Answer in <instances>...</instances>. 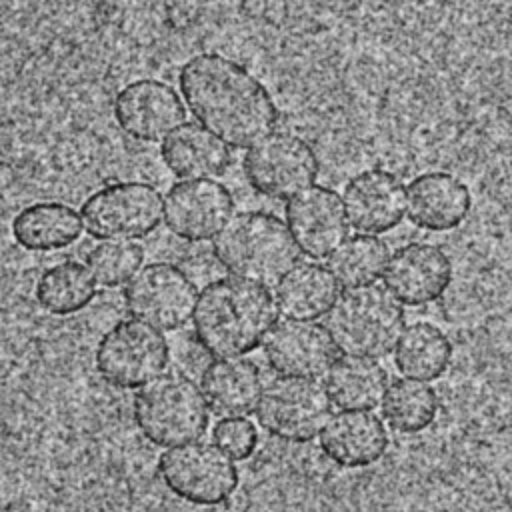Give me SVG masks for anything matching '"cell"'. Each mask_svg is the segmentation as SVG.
<instances>
[{
	"instance_id": "1",
	"label": "cell",
	"mask_w": 512,
	"mask_h": 512,
	"mask_svg": "<svg viewBox=\"0 0 512 512\" xmlns=\"http://www.w3.org/2000/svg\"><path fill=\"white\" fill-rule=\"evenodd\" d=\"M178 86L192 116L226 146L250 148L278 124L268 88L228 56L202 52L188 58Z\"/></svg>"
},
{
	"instance_id": "2",
	"label": "cell",
	"mask_w": 512,
	"mask_h": 512,
	"mask_svg": "<svg viewBox=\"0 0 512 512\" xmlns=\"http://www.w3.org/2000/svg\"><path fill=\"white\" fill-rule=\"evenodd\" d=\"M278 308L270 290L240 276L208 282L192 312L198 346L216 358L252 352L276 324Z\"/></svg>"
},
{
	"instance_id": "3",
	"label": "cell",
	"mask_w": 512,
	"mask_h": 512,
	"mask_svg": "<svg viewBox=\"0 0 512 512\" xmlns=\"http://www.w3.org/2000/svg\"><path fill=\"white\" fill-rule=\"evenodd\" d=\"M212 254L232 276L262 286L278 282L300 258L288 226L264 210L234 214L214 236Z\"/></svg>"
},
{
	"instance_id": "4",
	"label": "cell",
	"mask_w": 512,
	"mask_h": 512,
	"mask_svg": "<svg viewBox=\"0 0 512 512\" xmlns=\"http://www.w3.org/2000/svg\"><path fill=\"white\" fill-rule=\"evenodd\" d=\"M402 304L378 284L346 288L326 316L334 346L350 356L382 358L404 330Z\"/></svg>"
},
{
	"instance_id": "5",
	"label": "cell",
	"mask_w": 512,
	"mask_h": 512,
	"mask_svg": "<svg viewBox=\"0 0 512 512\" xmlns=\"http://www.w3.org/2000/svg\"><path fill=\"white\" fill-rule=\"evenodd\" d=\"M208 410L200 386L180 372L156 376L132 400L138 430L162 448L198 440L208 430Z\"/></svg>"
},
{
	"instance_id": "6",
	"label": "cell",
	"mask_w": 512,
	"mask_h": 512,
	"mask_svg": "<svg viewBox=\"0 0 512 512\" xmlns=\"http://www.w3.org/2000/svg\"><path fill=\"white\" fill-rule=\"evenodd\" d=\"M168 360L162 332L138 318L118 320L100 336L94 352L100 378L120 390L142 388L164 372Z\"/></svg>"
},
{
	"instance_id": "7",
	"label": "cell",
	"mask_w": 512,
	"mask_h": 512,
	"mask_svg": "<svg viewBox=\"0 0 512 512\" xmlns=\"http://www.w3.org/2000/svg\"><path fill=\"white\" fill-rule=\"evenodd\" d=\"M164 214L156 186L138 180L112 182L92 192L82 208V224L96 240H134L152 234Z\"/></svg>"
},
{
	"instance_id": "8",
	"label": "cell",
	"mask_w": 512,
	"mask_h": 512,
	"mask_svg": "<svg viewBox=\"0 0 512 512\" xmlns=\"http://www.w3.org/2000/svg\"><path fill=\"white\" fill-rule=\"evenodd\" d=\"M158 474L172 494L198 506L228 500L240 482L232 458L218 444L200 440L164 450L158 458Z\"/></svg>"
},
{
	"instance_id": "9",
	"label": "cell",
	"mask_w": 512,
	"mask_h": 512,
	"mask_svg": "<svg viewBox=\"0 0 512 512\" xmlns=\"http://www.w3.org/2000/svg\"><path fill=\"white\" fill-rule=\"evenodd\" d=\"M332 412V400L314 378L278 376L266 384L256 404V418L270 436L304 444L314 440Z\"/></svg>"
},
{
	"instance_id": "10",
	"label": "cell",
	"mask_w": 512,
	"mask_h": 512,
	"mask_svg": "<svg viewBox=\"0 0 512 512\" xmlns=\"http://www.w3.org/2000/svg\"><path fill=\"white\" fill-rule=\"evenodd\" d=\"M242 170L254 192L286 200L318 178L320 162L310 142L302 136L272 132L248 148L242 158Z\"/></svg>"
},
{
	"instance_id": "11",
	"label": "cell",
	"mask_w": 512,
	"mask_h": 512,
	"mask_svg": "<svg viewBox=\"0 0 512 512\" xmlns=\"http://www.w3.org/2000/svg\"><path fill=\"white\" fill-rule=\"evenodd\" d=\"M126 310L158 330H180L192 318L198 288L172 262L144 264L124 288Z\"/></svg>"
},
{
	"instance_id": "12",
	"label": "cell",
	"mask_w": 512,
	"mask_h": 512,
	"mask_svg": "<svg viewBox=\"0 0 512 512\" xmlns=\"http://www.w3.org/2000/svg\"><path fill=\"white\" fill-rule=\"evenodd\" d=\"M232 212V192L212 178L174 182L164 198L166 228L188 242L216 236L232 218Z\"/></svg>"
},
{
	"instance_id": "13",
	"label": "cell",
	"mask_w": 512,
	"mask_h": 512,
	"mask_svg": "<svg viewBox=\"0 0 512 512\" xmlns=\"http://www.w3.org/2000/svg\"><path fill=\"white\" fill-rule=\"evenodd\" d=\"M284 214L298 250L312 260L330 256L348 236L342 198L328 186L300 190L286 202Z\"/></svg>"
},
{
	"instance_id": "14",
	"label": "cell",
	"mask_w": 512,
	"mask_h": 512,
	"mask_svg": "<svg viewBox=\"0 0 512 512\" xmlns=\"http://www.w3.org/2000/svg\"><path fill=\"white\" fill-rule=\"evenodd\" d=\"M116 124L134 140L156 142L184 122L186 108L178 92L154 78L134 80L118 90L112 104Z\"/></svg>"
},
{
	"instance_id": "15",
	"label": "cell",
	"mask_w": 512,
	"mask_h": 512,
	"mask_svg": "<svg viewBox=\"0 0 512 512\" xmlns=\"http://www.w3.org/2000/svg\"><path fill=\"white\" fill-rule=\"evenodd\" d=\"M450 282V256L428 242H408L396 248L384 268L386 290L406 306H424L438 300Z\"/></svg>"
},
{
	"instance_id": "16",
	"label": "cell",
	"mask_w": 512,
	"mask_h": 512,
	"mask_svg": "<svg viewBox=\"0 0 512 512\" xmlns=\"http://www.w3.org/2000/svg\"><path fill=\"white\" fill-rule=\"evenodd\" d=\"M264 358L280 376L318 378L336 360V346L326 326L314 320H284L266 334Z\"/></svg>"
},
{
	"instance_id": "17",
	"label": "cell",
	"mask_w": 512,
	"mask_h": 512,
	"mask_svg": "<svg viewBox=\"0 0 512 512\" xmlns=\"http://www.w3.org/2000/svg\"><path fill=\"white\" fill-rule=\"evenodd\" d=\"M342 204L352 228L364 234H384L404 218L406 188L396 174L370 168L346 182Z\"/></svg>"
},
{
	"instance_id": "18",
	"label": "cell",
	"mask_w": 512,
	"mask_h": 512,
	"mask_svg": "<svg viewBox=\"0 0 512 512\" xmlns=\"http://www.w3.org/2000/svg\"><path fill=\"white\" fill-rule=\"evenodd\" d=\"M468 186L450 172H422L406 186V212L414 226L430 232L458 228L470 214Z\"/></svg>"
},
{
	"instance_id": "19",
	"label": "cell",
	"mask_w": 512,
	"mask_h": 512,
	"mask_svg": "<svg viewBox=\"0 0 512 512\" xmlns=\"http://www.w3.org/2000/svg\"><path fill=\"white\" fill-rule=\"evenodd\" d=\"M384 422L370 410H342L330 416L320 430V450L342 468H366L388 450Z\"/></svg>"
},
{
	"instance_id": "20",
	"label": "cell",
	"mask_w": 512,
	"mask_h": 512,
	"mask_svg": "<svg viewBox=\"0 0 512 512\" xmlns=\"http://www.w3.org/2000/svg\"><path fill=\"white\" fill-rule=\"evenodd\" d=\"M200 390L216 416H246L260 400L262 374L248 358H218L202 370Z\"/></svg>"
},
{
	"instance_id": "21",
	"label": "cell",
	"mask_w": 512,
	"mask_h": 512,
	"mask_svg": "<svg viewBox=\"0 0 512 512\" xmlns=\"http://www.w3.org/2000/svg\"><path fill=\"white\" fill-rule=\"evenodd\" d=\"M160 158L172 174L188 180L220 176L232 164L228 146L194 122H182L162 140Z\"/></svg>"
},
{
	"instance_id": "22",
	"label": "cell",
	"mask_w": 512,
	"mask_h": 512,
	"mask_svg": "<svg viewBox=\"0 0 512 512\" xmlns=\"http://www.w3.org/2000/svg\"><path fill=\"white\" fill-rule=\"evenodd\" d=\"M338 298V282L318 262H296L276 282V308L288 320H316Z\"/></svg>"
},
{
	"instance_id": "23",
	"label": "cell",
	"mask_w": 512,
	"mask_h": 512,
	"mask_svg": "<svg viewBox=\"0 0 512 512\" xmlns=\"http://www.w3.org/2000/svg\"><path fill=\"white\" fill-rule=\"evenodd\" d=\"M78 212L64 202H32L12 218V236L30 252H52L70 246L82 232Z\"/></svg>"
},
{
	"instance_id": "24",
	"label": "cell",
	"mask_w": 512,
	"mask_h": 512,
	"mask_svg": "<svg viewBox=\"0 0 512 512\" xmlns=\"http://www.w3.org/2000/svg\"><path fill=\"white\" fill-rule=\"evenodd\" d=\"M388 386V372L368 356L334 360L326 372V392L342 410H372L380 406Z\"/></svg>"
},
{
	"instance_id": "25",
	"label": "cell",
	"mask_w": 512,
	"mask_h": 512,
	"mask_svg": "<svg viewBox=\"0 0 512 512\" xmlns=\"http://www.w3.org/2000/svg\"><path fill=\"white\" fill-rule=\"evenodd\" d=\"M452 362V342L432 322L404 326L394 344V364L400 374L414 380H438Z\"/></svg>"
},
{
	"instance_id": "26",
	"label": "cell",
	"mask_w": 512,
	"mask_h": 512,
	"mask_svg": "<svg viewBox=\"0 0 512 512\" xmlns=\"http://www.w3.org/2000/svg\"><path fill=\"white\" fill-rule=\"evenodd\" d=\"M34 294L46 312L68 316L84 310L94 300L96 280L86 264L62 260L40 274Z\"/></svg>"
},
{
	"instance_id": "27",
	"label": "cell",
	"mask_w": 512,
	"mask_h": 512,
	"mask_svg": "<svg viewBox=\"0 0 512 512\" xmlns=\"http://www.w3.org/2000/svg\"><path fill=\"white\" fill-rule=\"evenodd\" d=\"M382 416L392 430L418 434L432 426L438 414V394L430 384L414 378H398L386 386Z\"/></svg>"
},
{
	"instance_id": "28",
	"label": "cell",
	"mask_w": 512,
	"mask_h": 512,
	"mask_svg": "<svg viewBox=\"0 0 512 512\" xmlns=\"http://www.w3.org/2000/svg\"><path fill=\"white\" fill-rule=\"evenodd\" d=\"M390 250L384 240L374 234H356L346 238L330 256L328 270L338 286L356 288L378 280L384 274Z\"/></svg>"
},
{
	"instance_id": "29",
	"label": "cell",
	"mask_w": 512,
	"mask_h": 512,
	"mask_svg": "<svg viewBox=\"0 0 512 512\" xmlns=\"http://www.w3.org/2000/svg\"><path fill=\"white\" fill-rule=\"evenodd\" d=\"M144 250L132 240H102L86 254V266L94 280L114 288L128 282L142 266Z\"/></svg>"
},
{
	"instance_id": "30",
	"label": "cell",
	"mask_w": 512,
	"mask_h": 512,
	"mask_svg": "<svg viewBox=\"0 0 512 512\" xmlns=\"http://www.w3.org/2000/svg\"><path fill=\"white\" fill-rule=\"evenodd\" d=\"M212 438L214 444H218L234 460L250 458L258 444L256 426L244 416L220 418L212 430Z\"/></svg>"
}]
</instances>
